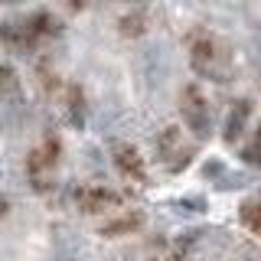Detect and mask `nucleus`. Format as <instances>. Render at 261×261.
Masks as SVG:
<instances>
[{"instance_id": "obj_5", "label": "nucleus", "mask_w": 261, "mask_h": 261, "mask_svg": "<svg viewBox=\"0 0 261 261\" xmlns=\"http://www.w3.org/2000/svg\"><path fill=\"white\" fill-rule=\"evenodd\" d=\"M111 160H114V167H118V173H121V176L134 179V183H147L144 157H141V150H137L134 144H127V141H114V144H111Z\"/></svg>"}, {"instance_id": "obj_16", "label": "nucleus", "mask_w": 261, "mask_h": 261, "mask_svg": "<svg viewBox=\"0 0 261 261\" xmlns=\"http://www.w3.org/2000/svg\"><path fill=\"white\" fill-rule=\"evenodd\" d=\"M39 82H43L46 92H56V88H59V79H56V72H49V65H46V62L39 65Z\"/></svg>"}, {"instance_id": "obj_7", "label": "nucleus", "mask_w": 261, "mask_h": 261, "mask_svg": "<svg viewBox=\"0 0 261 261\" xmlns=\"http://www.w3.org/2000/svg\"><path fill=\"white\" fill-rule=\"evenodd\" d=\"M0 39L13 49H30L39 36H36V30H33L30 16H20V20H7L4 27H0Z\"/></svg>"}, {"instance_id": "obj_8", "label": "nucleus", "mask_w": 261, "mask_h": 261, "mask_svg": "<svg viewBox=\"0 0 261 261\" xmlns=\"http://www.w3.org/2000/svg\"><path fill=\"white\" fill-rule=\"evenodd\" d=\"M248 118H251V101H248V98H239V101L232 105V111H228V118H225V130H222L225 144H235L245 134Z\"/></svg>"}, {"instance_id": "obj_3", "label": "nucleus", "mask_w": 261, "mask_h": 261, "mask_svg": "<svg viewBox=\"0 0 261 261\" xmlns=\"http://www.w3.org/2000/svg\"><path fill=\"white\" fill-rule=\"evenodd\" d=\"M179 111H183L186 127H190L196 137H206L209 134L212 111H209V101H206V95H202L199 85H186L183 88V95H179Z\"/></svg>"}, {"instance_id": "obj_17", "label": "nucleus", "mask_w": 261, "mask_h": 261, "mask_svg": "<svg viewBox=\"0 0 261 261\" xmlns=\"http://www.w3.org/2000/svg\"><path fill=\"white\" fill-rule=\"evenodd\" d=\"M239 261H261V251H258V248H245Z\"/></svg>"}, {"instance_id": "obj_12", "label": "nucleus", "mask_w": 261, "mask_h": 261, "mask_svg": "<svg viewBox=\"0 0 261 261\" xmlns=\"http://www.w3.org/2000/svg\"><path fill=\"white\" fill-rule=\"evenodd\" d=\"M239 219H242V225L248 228L251 235H261V202H258V196H255V199H245V202H242Z\"/></svg>"}, {"instance_id": "obj_2", "label": "nucleus", "mask_w": 261, "mask_h": 261, "mask_svg": "<svg viewBox=\"0 0 261 261\" xmlns=\"http://www.w3.org/2000/svg\"><path fill=\"white\" fill-rule=\"evenodd\" d=\"M153 150H157V160L170 173H179V170L190 167V160L196 157V144L186 141L179 127H163L153 141Z\"/></svg>"}, {"instance_id": "obj_13", "label": "nucleus", "mask_w": 261, "mask_h": 261, "mask_svg": "<svg viewBox=\"0 0 261 261\" xmlns=\"http://www.w3.org/2000/svg\"><path fill=\"white\" fill-rule=\"evenodd\" d=\"M118 30H121V36H141V33L147 30V10H130V13H124L118 20Z\"/></svg>"}, {"instance_id": "obj_11", "label": "nucleus", "mask_w": 261, "mask_h": 261, "mask_svg": "<svg viewBox=\"0 0 261 261\" xmlns=\"http://www.w3.org/2000/svg\"><path fill=\"white\" fill-rule=\"evenodd\" d=\"M30 23H33V30H36V36H59V33H62V20H59V16H53L49 10L33 13Z\"/></svg>"}, {"instance_id": "obj_14", "label": "nucleus", "mask_w": 261, "mask_h": 261, "mask_svg": "<svg viewBox=\"0 0 261 261\" xmlns=\"http://www.w3.org/2000/svg\"><path fill=\"white\" fill-rule=\"evenodd\" d=\"M20 92V79L10 65H0V98H13Z\"/></svg>"}, {"instance_id": "obj_1", "label": "nucleus", "mask_w": 261, "mask_h": 261, "mask_svg": "<svg viewBox=\"0 0 261 261\" xmlns=\"http://www.w3.org/2000/svg\"><path fill=\"white\" fill-rule=\"evenodd\" d=\"M190 62L199 75L219 79V82L232 72V53H228V46L219 36H212L209 30L190 33Z\"/></svg>"}, {"instance_id": "obj_15", "label": "nucleus", "mask_w": 261, "mask_h": 261, "mask_svg": "<svg viewBox=\"0 0 261 261\" xmlns=\"http://www.w3.org/2000/svg\"><path fill=\"white\" fill-rule=\"evenodd\" d=\"M242 160L261 170V127L255 130V137H251V144H245V147H242Z\"/></svg>"}, {"instance_id": "obj_10", "label": "nucleus", "mask_w": 261, "mask_h": 261, "mask_svg": "<svg viewBox=\"0 0 261 261\" xmlns=\"http://www.w3.org/2000/svg\"><path fill=\"white\" fill-rule=\"evenodd\" d=\"M65 121L72 127H82L85 124V95H82L79 85H69L65 88Z\"/></svg>"}, {"instance_id": "obj_6", "label": "nucleus", "mask_w": 261, "mask_h": 261, "mask_svg": "<svg viewBox=\"0 0 261 261\" xmlns=\"http://www.w3.org/2000/svg\"><path fill=\"white\" fill-rule=\"evenodd\" d=\"M121 202V196L108 190V186H85V190L75 193V206L88 216H98V212H111Z\"/></svg>"}, {"instance_id": "obj_9", "label": "nucleus", "mask_w": 261, "mask_h": 261, "mask_svg": "<svg viewBox=\"0 0 261 261\" xmlns=\"http://www.w3.org/2000/svg\"><path fill=\"white\" fill-rule=\"evenodd\" d=\"M141 225H144V212L130 209V212H121V216L108 219V222L101 225V235H105V239H118V235H130V232H137Z\"/></svg>"}, {"instance_id": "obj_18", "label": "nucleus", "mask_w": 261, "mask_h": 261, "mask_svg": "<svg viewBox=\"0 0 261 261\" xmlns=\"http://www.w3.org/2000/svg\"><path fill=\"white\" fill-rule=\"evenodd\" d=\"M7 212H10V199H7V196H0V219H4Z\"/></svg>"}, {"instance_id": "obj_4", "label": "nucleus", "mask_w": 261, "mask_h": 261, "mask_svg": "<svg viewBox=\"0 0 261 261\" xmlns=\"http://www.w3.org/2000/svg\"><path fill=\"white\" fill-rule=\"evenodd\" d=\"M59 153H62V144L56 141V137H46V141L39 144V147H33V150H30V157H27V170H30V176H33V183H36V190H39V193L49 190L43 176L56 170V163H59Z\"/></svg>"}, {"instance_id": "obj_19", "label": "nucleus", "mask_w": 261, "mask_h": 261, "mask_svg": "<svg viewBox=\"0 0 261 261\" xmlns=\"http://www.w3.org/2000/svg\"><path fill=\"white\" fill-rule=\"evenodd\" d=\"M258 202H261V193H258Z\"/></svg>"}]
</instances>
